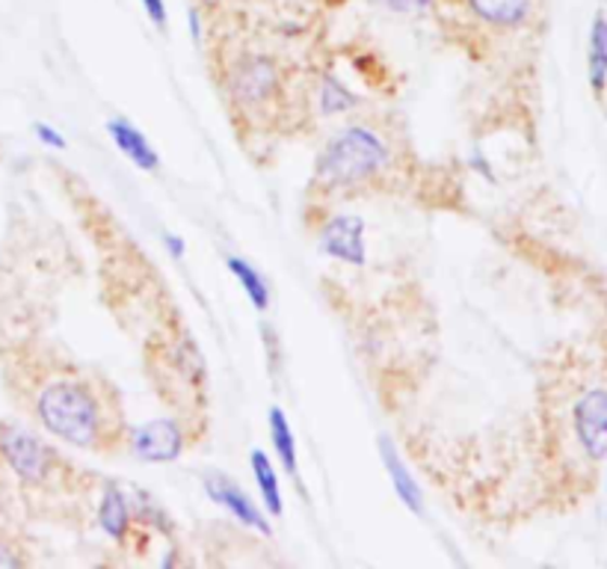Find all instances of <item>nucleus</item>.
Masks as SVG:
<instances>
[{"mask_svg":"<svg viewBox=\"0 0 607 569\" xmlns=\"http://www.w3.org/2000/svg\"><path fill=\"white\" fill-rule=\"evenodd\" d=\"M3 385L51 437L75 448H104L110 439V401L98 392L96 380L56 365L48 368L36 353L12 344L3 351Z\"/></svg>","mask_w":607,"mask_h":569,"instance_id":"f257e3e1","label":"nucleus"},{"mask_svg":"<svg viewBox=\"0 0 607 569\" xmlns=\"http://www.w3.org/2000/svg\"><path fill=\"white\" fill-rule=\"evenodd\" d=\"M385 142L368 128H347L326 146L317 161V178L329 187H350L368 181L385 166Z\"/></svg>","mask_w":607,"mask_h":569,"instance_id":"f03ea898","label":"nucleus"},{"mask_svg":"<svg viewBox=\"0 0 607 569\" xmlns=\"http://www.w3.org/2000/svg\"><path fill=\"white\" fill-rule=\"evenodd\" d=\"M187 439L175 421H149L128 430V448L146 463H169L181 457Z\"/></svg>","mask_w":607,"mask_h":569,"instance_id":"7ed1b4c3","label":"nucleus"},{"mask_svg":"<svg viewBox=\"0 0 607 569\" xmlns=\"http://www.w3.org/2000/svg\"><path fill=\"white\" fill-rule=\"evenodd\" d=\"M320 250L332 255L341 264L362 267L368 262V246H365V219L356 214H338L320 231Z\"/></svg>","mask_w":607,"mask_h":569,"instance_id":"20e7f679","label":"nucleus"},{"mask_svg":"<svg viewBox=\"0 0 607 569\" xmlns=\"http://www.w3.org/2000/svg\"><path fill=\"white\" fill-rule=\"evenodd\" d=\"M576 433L590 460L607 457V389H590L576 404Z\"/></svg>","mask_w":607,"mask_h":569,"instance_id":"39448f33","label":"nucleus"},{"mask_svg":"<svg viewBox=\"0 0 607 569\" xmlns=\"http://www.w3.org/2000/svg\"><path fill=\"white\" fill-rule=\"evenodd\" d=\"M279 89V66L273 63L270 56L252 54L246 56L238 68H235V77H231V92L240 104H264L267 99L276 96Z\"/></svg>","mask_w":607,"mask_h":569,"instance_id":"423d86ee","label":"nucleus"},{"mask_svg":"<svg viewBox=\"0 0 607 569\" xmlns=\"http://www.w3.org/2000/svg\"><path fill=\"white\" fill-rule=\"evenodd\" d=\"M205 490L207 495L223 507V510H228V514L235 516L238 522H243L246 528H255V531H261V534H270L273 531L270 522H267V516L258 510V504L252 502L250 495L243 493L238 483L228 481L226 475H219V471L207 475Z\"/></svg>","mask_w":607,"mask_h":569,"instance_id":"0eeeda50","label":"nucleus"},{"mask_svg":"<svg viewBox=\"0 0 607 569\" xmlns=\"http://www.w3.org/2000/svg\"><path fill=\"white\" fill-rule=\"evenodd\" d=\"M463 3L478 22L498 30H516L531 18L536 0H463Z\"/></svg>","mask_w":607,"mask_h":569,"instance_id":"6e6552de","label":"nucleus"},{"mask_svg":"<svg viewBox=\"0 0 607 569\" xmlns=\"http://www.w3.org/2000/svg\"><path fill=\"white\" fill-rule=\"evenodd\" d=\"M380 457H382V466L389 471L391 478V486H394V493L401 498L415 516L423 514V498H421V486L415 481L409 469H406V463L403 457L397 454V445L391 442L389 437H380Z\"/></svg>","mask_w":607,"mask_h":569,"instance_id":"1a4fd4ad","label":"nucleus"},{"mask_svg":"<svg viewBox=\"0 0 607 569\" xmlns=\"http://www.w3.org/2000/svg\"><path fill=\"white\" fill-rule=\"evenodd\" d=\"M108 134L113 137V142H116V149L128 157L130 164L140 166L142 173H154V169L161 166V157H157V152H154V146L149 142V137H146L142 131H137L130 122L110 119Z\"/></svg>","mask_w":607,"mask_h":569,"instance_id":"9d476101","label":"nucleus"},{"mask_svg":"<svg viewBox=\"0 0 607 569\" xmlns=\"http://www.w3.org/2000/svg\"><path fill=\"white\" fill-rule=\"evenodd\" d=\"M98 522L104 528V534L113 536L116 543L128 540L134 519H130L128 495L122 493L119 483H108L104 486V495H101V504H98Z\"/></svg>","mask_w":607,"mask_h":569,"instance_id":"9b49d317","label":"nucleus"},{"mask_svg":"<svg viewBox=\"0 0 607 569\" xmlns=\"http://www.w3.org/2000/svg\"><path fill=\"white\" fill-rule=\"evenodd\" d=\"M590 48H586V68H590V87L602 96L607 87V15L596 12L590 24Z\"/></svg>","mask_w":607,"mask_h":569,"instance_id":"f8f14e48","label":"nucleus"},{"mask_svg":"<svg viewBox=\"0 0 607 569\" xmlns=\"http://www.w3.org/2000/svg\"><path fill=\"white\" fill-rule=\"evenodd\" d=\"M252 471H255V483H258L261 498H264V507L270 516H282L284 504H282V490H279V475L273 469L270 457L264 451H252L250 454Z\"/></svg>","mask_w":607,"mask_h":569,"instance_id":"ddd939ff","label":"nucleus"},{"mask_svg":"<svg viewBox=\"0 0 607 569\" xmlns=\"http://www.w3.org/2000/svg\"><path fill=\"white\" fill-rule=\"evenodd\" d=\"M226 267L231 270V276L238 279L240 288L246 291L252 306L258 308V312H267V306H270V288H267V282H264V276H261L252 264L238 258V255H228Z\"/></svg>","mask_w":607,"mask_h":569,"instance_id":"4468645a","label":"nucleus"},{"mask_svg":"<svg viewBox=\"0 0 607 569\" xmlns=\"http://www.w3.org/2000/svg\"><path fill=\"white\" fill-rule=\"evenodd\" d=\"M270 439L284 471H288L291 478H296V439H293V430L291 425H288L284 409H279V406H273L270 409Z\"/></svg>","mask_w":607,"mask_h":569,"instance_id":"2eb2a0df","label":"nucleus"},{"mask_svg":"<svg viewBox=\"0 0 607 569\" xmlns=\"http://www.w3.org/2000/svg\"><path fill=\"white\" fill-rule=\"evenodd\" d=\"M356 104V99L350 96V89L338 80V77H324V92H320V108L324 113H344Z\"/></svg>","mask_w":607,"mask_h":569,"instance_id":"dca6fc26","label":"nucleus"},{"mask_svg":"<svg viewBox=\"0 0 607 569\" xmlns=\"http://www.w3.org/2000/svg\"><path fill=\"white\" fill-rule=\"evenodd\" d=\"M439 3V0H382L380 7L391 12H406V15H421V12H430Z\"/></svg>","mask_w":607,"mask_h":569,"instance_id":"f3484780","label":"nucleus"},{"mask_svg":"<svg viewBox=\"0 0 607 569\" xmlns=\"http://www.w3.org/2000/svg\"><path fill=\"white\" fill-rule=\"evenodd\" d=\"M142 12L149 15V22L157 27V30H166L169 24V12H166V0H140Z\"/></svg>","mask_w":607,"mask_h":569,"instance_id":"a211bd4d","label":"nucleus"},{"mask_svg":"<svg viewBox=\"0 0 607 569\" xmlns=\"http://www.w3.org/2000/svg\"><path fill=\"white\" fill-rule=\"evenodd\" d=\"M33 134H36V140L51 146V149H65L63 134L56 131V128H51V125H45V122H33Z\"/></svg>","mask_w":607,"mask_h":569,"instance_id":"6ab92c4d","label":"nucleus"},{"mask_svg":"<svg viewBox=\"0 0 607 569\" xmlns=\"http://www.w3.org/2000/svg\"><path fill=\"white\" fill-rule=\"evenodd\" d=\"M187 22H190V36H193L195 42H202V36H205V15H202V10L193 7V10L187 12Z\"/></svg>","mask_w":607,"mask_h":569,"instance_id":"aec40b11","label":"nucleus"},{"mask_svg":"<svg viewBox=\"0 0 607 569\" xmlns=\"http://www.w3.org/2000/svg\"><path fill=\"white\" fill-rule=\"evenodd\" d=\"M163 241H166V250H169V255H173V258H185L187 246H185V241L178 238V235H166Z\"/></svg>","mask_w":607,"mask_h":569,"instance_id":"412c9836","label":"nucleus"},{"mask_svg":"<svg viewBox=\"0 0 607 569\" xmlns=\"http://www.w3.org/2000/svg\"><path fill=\"white\" fill-rule=\"evenodd\" d=\"M205 7H219V3H226V0H202Z\"/></svg>","mask_w":607,"mask_h":569,"instance_id":"4be33fe9","label":"nucleus"},{"mask_svg":"<svg viewBox=\"0 0 607 569\" xmlns=\"http://www.w3.org/2000/svg\"><path fill=\"white\" fill-rule=\"evenodd\" d=\"M368 3H377V7H380V3H382V0H368Z\"/></svg>","mask_w":607,"mask_h":569,"instance_id":"5701e85b","label":"nucleus"}]
</instances>
